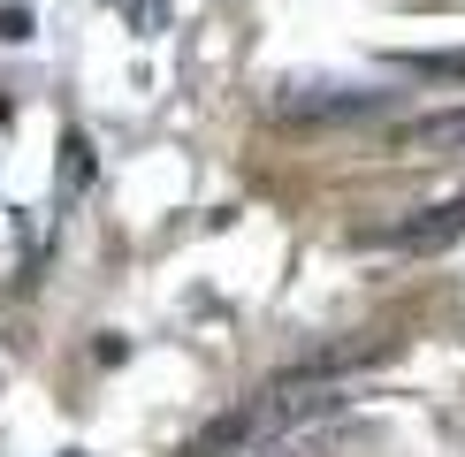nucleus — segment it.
<instances>
[{
	"label": "nucleus",
	"mask_w": 465,
	"mask_h": 457,
	"mask_svg": "<svg viewBox=\"0 0 465 457\" xmlns=\"http://www.w3.org/2000/svg\"><path fill=\"white\" fill-rule=\"evenodd\" d=\"M343 404H351V389H343L336 374H282L275 389L244 396L237 412H222L214 427H199V434L183 442V457H260V450L290 442V434L336 419Z\"/></svg>",
	"instance_id": "nucleus-1"
},
{
	"label": "nucleus",
	"mask_w": 465,
	"mask_h": 457,
	"mask_svg": "<svg viewBox=\"0 0 465 457\" xmlns=\"http://www.w3.org/2000/svg\"><path fill=\"white\" fill-rule=\"evenodd\" d=\"M397 92L381 84H351V76H282L275 84V114L282 122H343V114H381Z\"/></svg>",
	"instance_id": "nucleus-2"
},
{
	"label": "nucleus",
	"mask_w": 465,
	"mask_h": 457,
	"mask_svg": "<svg viewBox=\"0 0 465 457\" xmlns=\"http://www.w3.org/2000/svg\"><path fill=\"white\" fill-rule=\"evenodd\" d=\"M458 237H465V190L428 206V214H412V221H397V228H381V244H397V252H442Z\"/></svg>",
	"instance_id": "nucleus-3"
},
{
	"label": "nucleus",
	"mask_w": 465,
	"mask_h": 457,
	"mask_svg": "<svg viewBox=\"0 0 465 457\" xmlns=\"http://www.w3.org/2000/svg\"><path fill=\"white\" fill-rule=\"evenodd\" d=\"M404 145H420V152H465V107L412 122V130H404Z\"/></svg>",
	"instance_id": "nucleus-4"
},
{
	"label": "nucleus",
	"mask_w": 465,
	"mask_h": 457,
	"mask_svg": "<svg viewBox=\"0 0 465 457\" xmlns=\"http://www.w3.org/2000/svg\"><path fill=\"white\" fill-rule=\"evenodd\" d=\"M92 168H100L92 160V138L84 130H62V199H76V190L92 183Z\"/></svg>",
	"instance_id": "nucleus-5"
},
{
	"label": "nucleus",
	"mask_w": 465,
	"mask_h": 457,
	"mask_svg": "<svg viewBox=\"0 0 465 457\" xmlns=\"http://www.w3.org/2000/svg\"><path fill=\"white\" fill-rule=\"evenodd\" d=\"M397 69H412V76H458V84H465V46H450V53H397Z\"/></svg>",
	"instance_id": "nucleus-6"
},
{
	"label": "nucleus",
	"mask_w": 465,
	"mask_h": 457,
	"mask_svg": "<svg viewBox=\"0 0 465 457\" xmlns=\"http://www.w3.org/2000/svg\"><path fill=\"white\" fill-rule=\"evenodd\" d=\"M0 38H31V8H0Z\"/></svg>",
	"instance_id": "nucleus-7"
}]
</instances>
